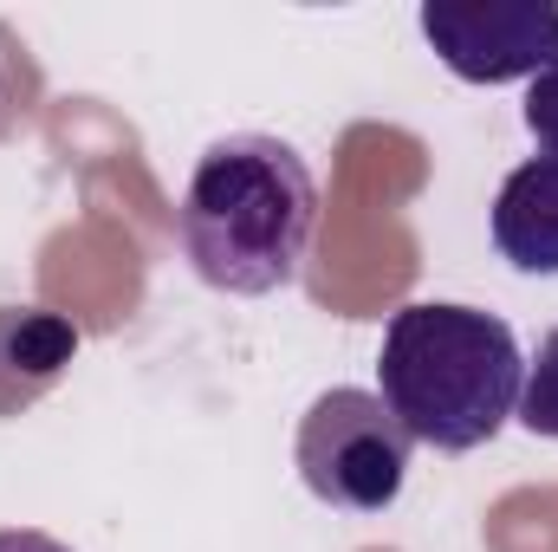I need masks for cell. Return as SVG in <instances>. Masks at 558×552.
I'll list each match as a JSON object with an SVG mask.
<instances>
[{"label":"cell","mask_w":558,"mask_h":552,"mask_svg":"<svg viewBox=\"0 0 558 552\" xmlns=\"http://www.w3.org/2000/svg\"><path fill=\"white\" fill-rule=\"evenodd\" d=\"M78 358V332L39 305H0V416H20L46 397Z\"/></svg>","instance_id":"obj_6"},{"label":"cell","mask_w":558,"mask_h":552,"mask_svg":"<svg viewBox=\"0 0 558 552\" xmlns=\"http://www.w3.org/2000/svg\"><path fill=\"white\" fill-rule=\"evenodd\" d=\"M520 422L533 429V435H553L558 442V332L539 338V351H533V364H526V384H520Z\"/></svg>","instance_id":"obj_7"},{"label":"cell","mask_w":558,"mask_h":552,"mask_svg":"<svg viewBox=\"0 0 558 552\" xmlns=\"http://www.w3.org/2000/svg\"><path fill=\"white\" fill-rule=\"evenodd\" d=\"M416 26L435 59L468 85L539 79L558 59V7L546 0H428Z\"/></svg>","instance_id":"obj_4"},{"label":"cell","mask_w":558,"mask_h":552,"mask_svg":"<svg viewBox=\"0 0 558 552\" xmlns=\"http://www.w3.org/2000/svg\"><path fill=\"white\" fill-rule=\"evenodd\" d=\"M299 481L325 507L351 514H384L403 494L410 475V429L390 416L377 391H325L312 410L299 416Z\"/></svg>","instance_id":"obj_3"},{"label":"cell","mask_w":558,"mask_h":552,"mask_svg":"<svg viewBox=\"0 0 558 552\" xmlns=\"http://www.w3.org/2000/svg\"><path fill=\"white\" fill-rule=\"evenodd\" d=\"M377 384H384L377 397L410 429V442H428L441 455H468L513 422L526 358L500 312L416 299L384 332Z\"/></svg>","instance_id":"obj_2"},{"label":"cell","mask_w":558,"mask_h":552,"mask_svg":"<svg viewBox=\"0 0 558 552\" xmlns=\"http://www.w3.org/2000/svg\"><path fill=\"white\" fill-rule=\"evenodd\" d=\"M526 131L539 137L546 156H558V59L533 79V92H526Z\"/></svg>","instance_id":"obj_8"},{"label":"cell","mask_w":558,"mask_h":552,"mask_svg":"<svg viewBox=\"0 0 558 552\" xmlns=\"http://www.w3.org/2000/svg\"><path fill=\"white\" fill-rule=\"evenodd\" d=\"M182 254L215 292L260 299L292 286L318 228V182L279 137H221L182 195Z\"/></svg>","instance_id":"obj_1"},{"label":"cell","mask_w":558,"mask_h":552,"mask_svg":"<svg viewBox=\"0 0 558 552\" xmlns=\"http://www.w3.org/2000/svg\"><path fill=\"white\" fill-rule=\"evenodd\" d=\"M494 248L520 274H558V156H526L500 182Z\"/></svg>","instance_id":"obj_5"},{"label":"cell","mask_w":558,"mask_h":552,"mask_svg":"<svg viewBox=\"0 0 558 552\" xmlns=\"http://www.w3.org/2000/svg\"><path fill=\"white\" fill-rule=\"evenodd\" d=\"M0 552H72V547H59L52 533H33V527H7L0 533Z\"/></svg>","instance_id":"obj_9"}]
</instances>
